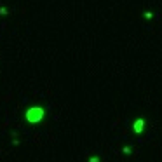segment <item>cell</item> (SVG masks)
<instances>
[{
    "instance_id": "6da1fadb",
    "label": "cell",
    "mask_w": 162,
    "mask_h": 162,
    "mask_svg": "<svg viewBox=\"0 0 162 162\" xmlns=\"http://www.w3.org/2000/svg\"><path fill=\"white\" fill-rule=\"evenodd\" d=\"M44 115H45V112H44L42 107H30L26 110V113H24V117H26V120H28L30 124H38V122H42Z\"/></svg>"
},
{
    "instance_id": "7a4b0ae2",
    "label": "cell",
    "mask_w": 162,
    "mask_h": 162,
    "mask_svg": "<svg viewBox=\"0 0 162 162\" xmlns=\"http://www.w3.org/2000/svg\"><path fill=\"white\" fill-rule=\"evenodd\" d=\"M143 127H145V120L143 119H138V120H134V124H132V131H134L136 134H141V132H143Z\"/></svg>"
},
{
    "instance_id": "3957f363",
    "label": "cell",
    "mask_w": 162,
    "mask_h": 162,
    "mask_svg": "<svg viewBox=\"0 0 162 162\" xmlns=\"http://www.w3.org/2000/svg\"><path fill=\"white\" fill-rule=\"evenodd\" d=\"M0 14H2V16H7V14H9V11H7L5 7H0Z\"/></svg>"
},
{
    "instance_id": "277c9868",
    "label": "cell",
    "mask_w": 162,
    "mask_h": 162,
    "mask_svg": "<svg viewBox=\"0 0 162 162\" xmlns=\"http://www.w3.org/2000/svg\"><path fill=\"white\" fill-rule=\"evenodd\" d=\"M143 16H145V18H146V19H152V18H153V14H152V12H148V11L145 12Z\"/></svg>"
},
{
    "instance_id": "5b68a950",
    "label": "cell",
    "mask_w": 162,
    "mask_h": 162,
    "mask_svg": "<svg viewBox=\"0 0 162 162\" xmlns=\"http://www.w3.org/2000/svg\"><path fill=\"white\" fill-rule=\"evenodd\" d=\"M122 152H124L126 155H129V153H131V148H129V146H124V150H122Z\"/></svg>"
},
{
    "instance_id": "8992f818",
    "label": "cell",
    "mask_w": 162,
    "mask_h": 162,
    "mask_svg": "<svg viewBox=\"0 0 162 162\" xmlns=\"http://www.w3.org/2000/svg\"><path fill=\"white\" fill-rule=\"evenodd\" d=\"M89 162H99V157H91Z\"/></svg>"
}]
</instances>
